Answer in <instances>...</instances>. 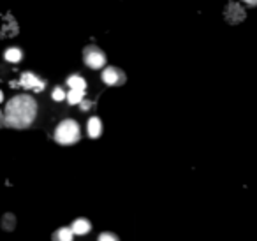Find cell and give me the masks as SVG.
I'll use <instances>...</instances> for the list:
<instances>
[{
	"instance_id": "1",
	"label": "cell",
	"mask_w": 257,
	"mask_h": 241,
	"mask_svg": "<svg viewBox=\"0 0 257 241\" xmlns=\"http://www.w3.org/2000/svg\"><path fill=\"white\" fill-rule=\"evenodd\" d=\"M37 116V102L32 95H16L5 104L4 125L13 129H26Z\"/></svg>"
},
{
	"instance_id": "15",
	"label": "cell",
	"mask_w": 257,
	"mask_h": 241,
	"mask_svg": "<svg viewBox=\"0 0 257 241\" xmlns=\"http://www.w3.org/2000/svg\"><path fill=\"white\" fill-rule=\"evenodd\" d=\"M97 241H120V240H118V236L113 233H102L97 238Z\"/></svg>"
},
{
	"instance_id": "18",
	"label": "cell",
	"mask_w": 257,
	"mask_h": 241,
	"mask_svg": "<svg viewBox=\"0 0 257 241\" xmlns=\"http://www.w3.org/2000/svg\"><path fill=\"white\" fill-rule=\"evenodd\" d=\"M2 101H4V93L0 92V102H2Z\"/></svg>"
},
{
	"instance_id": "13",
	"label": "cell",
	"mask_w": 257,
	"mask_h": 241,
	"mask_svg": "<svg viewBox=\"0 0 257 241\" xmlns=\"http://www.w3.org/2000/svg\"><path fill=\"white\" fill-rule=\"evenodd\" d=\"M16 227V217L13 213H5L4 219H2V229L5 231H13Z\"/></svg>"
},
{
	"instance_id": "9",
	"label": "cell",
	"mask_w": 257,
	"mask_h": 241,
	"mask_svg": "<svg viewBox=\"0 0 257 241\" xmlns=\"http://www.w3.org/2000/svg\"><path fill=\"white\" fill-rule=\"evenodd\" d=\"M67 85H69L70 90H79V92H85L87 90V81H85L83 76L72 74L67 78Z\"/></svg>"
},
{
	"instance_id": "16",
	"label": "cell",
	"mask_w": 257,
	"mask_h": 241,
	"mask_svg": "<svg viewBox=\"0 0 257 241\" xmlns=\"http://www.w3.org/2000/svg\"><path fill=\"white\" fill-rule=\"evenodd\" d=\"M79 108H81L83 111H88L92 108V101H83L81 104H79Z\"/></svg>"
},
{
	"instance_id": "7",
	"label": "cell",
	"mask_w": 257,
	"mask_h": 241,
	"mask_svg": "<svg viewBox=\"0 0 257 241\" xmlns=\"http://www.w3.org/2000/svg\"><path fill=\"white\" fill-rule=\"evenodd\" d=\"M87 132H88V136H90L92 139H97V137H100V134H102V122H100V118H97V116H92V118L88 120Z\"/></svg>"
},
{
	"instance_id": "2",
	"label": "cell",
	"mask_w": 257,
	"mask_h": 241,
	"mask_svg": "<svg viewBox=\"0 0 257 241\" xmlns=\"http://www.w3.org/2000/svg\"><path fill=\"white\" fill-rule=\"evenodd\" d=\"M81 137V129H79L76 120H64L55 129V141L58 145H74Z\"/></svg>"
},
{
	"instance_id": "12",
	"label": "cell",
	"mask_w": 257,
	"mask_h": 241,
	"mask_svg": "<svg viewBox=\"0 0 257 241\" xmlns=\"http://www.w3.org/2000/svg\"><path fill=\"white\" fill-rule=\"evenodd\" d=\"M67 101L69 104L76 106V104H81L85 101V92H79V90H69L67 93Z\"/></svg>"
},
{
	"instance_id": "10",
	"label": "cell",
	"mask_w": 257,
	"mask_h": 241,
	"mask_svg": "<svg viewBox=\"0 0 257 241\" xmlns=\"http://www.w3.org/2000/svg\"><path fill=\"white\" fill-rule=\"evenodd\" d=\"M72 238H74V233L70 227H60L53 233V241H72Z\"/></svg>"
},
{
	"instance_id": "5",
	"label": "cell",
	"mask_w": 257,
	"mask_h": 241,
	"mask_svg": "<svg viewBox=\"0 0 257 241\" xmlns=\"http://www.w3.org/2000/svg\"><path fill=\"white\" fill-rule=\"evenodd\" d=\"M18 85L25 87L26 90H35V92H43L44 87H46V83L41 81V79L37 78L35 74H32V72H23L22 79H20V83Z\"/></svg>"
},
{
	"instance_id": "6",
	"label": "cell",
	"mask_w": 257,
	"mask_h": 241,
	"mask_svg": "<svg viewBox=\"0 0 257 241\" xmlns=\"http://www.w3.org/2000/svg\"><path fill=\"white\" fill-rule=\"evenodd\" d=\"M245 11H243V7H241L240 4H236V2H231V4H227V7H226V20L231 25H238L240 22H243L245 20Z\"/></svg>"
},
{
	"instance_id": "11",
	"label": "cell",
	"mask_w": 257,
	"mask_h": 241,
	"mask_svg": "<svg viewBox=\"0 0 257 241\" xmlns=\"http://www.w3.org/2000/svg\"><path fill=\"white\" fill-rule=\"evenodd\" d=\"M4 58L7 62H11V64H16V62H20L23 58V53L20 48H9V49H5Z\"/></svg>"
},
{
	"instance_id": "19",
	"label": "cell",
	"mask_w": 257,
	"mask_h": 241,
	"mask_svg": "<svg viewBox=\"0 0 257 241\" xmlns=\"http://www.w3.org/2000/svg\"><path fill=\"white\" fill-rule=\"evenodd\" d=\"M2 123H4V118H2V116H0V125H2Z\"/></svg>"
},
{
	"instance_id": "3",
	"label": "cell",
	"mask_w": 257,
	"mask_h": 241,
	"mask_svg": "<svg viewBox=\"0 0 257 241\" xmlns=\"http://www.w3.org/2000/svg\"><path fill=\"white\" fill-rule=\"evenodd\" d=\"M83 62L90 69H100V67L106 66V53L93 44H90L83 49Z\"/></svg>"
},
{
	"instance_id": "17",
	"label": "cell",
	"mask_w": 257,
	"mask_h": 241,
	"mask_svg": "<svg viewBox=\"0 0 257 241\" xmlns=\"http://www.w3.org/2000/svg\"><path fill=\"white\" fill-rule=\"evenodd\" d=\"M245 5H257V2H250L249 0V2H245Z\"/></svg>"
},
{
	"instance_id": "14",
	"label": "cell",
	"mask_w": 257,
	"mask_h": 241,
	"mask_svg": "<svg viewBox=\"0 0 257 241\" xmlns=\"http://www.w3.org/2000/svg\"><path fill=\"white\" fill-rule=\"evenodd\" d=\"M51 97H53V101H57V102H60V101H64V99H67V93L62 90L60 87H57L55 90L51 92Z\"/></svg>"
},
{
	"instance_id": "4",
	"label": "cell",
	"mask_w": 257,
	"mask_h": 241,
	"mask_svg": "<svg viewBox=\"0 0 257 241\" xmlns=\"http://www.w3.org/2000/svg\"><path fill=\"white\" fill-rule=\"evenodd\" d=\"M102 81L109 87H120L127 81V76L120 67H115V66H109V67H104L102 70V74H100Z\"/></svg>"
},
{
	"instance_id": "8",
	"label": "cell",
	"mask_w": 257,
	"mask_h": 241,
	"mask_svg": "<svg viewBox=\"0 0 257 241\" xmlns=\"http://www.w3.org/2000/svg\"><path fill=\"white\" fill-rule=\"evenodd\" d=\"M70 229H72V233H74L76 236H85L87 233H90L92 224L87 219H76L74 222H72V225H70Z\"/></svg>"
}]
</instances>
